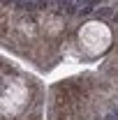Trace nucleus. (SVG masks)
I'll use <instances>...</instances> for the list:
<instances>
[{"mask_svg": "<svg viewBox=\"0 0 118 120\" xmlns=\"http://www.w3.org/2000/svg\"><path fill=\"white\" fill-rule=\"evenodd\" d=\"M104 120H118V118L114 116V113H109V116H104Z\"/></svg>", "mask_w": 118, "mask_h": 120, "instance_id": "f257e3e1", "label": "nucleus"}, {"mask_svg": "<svg viewBox=\"0 0 118 120\" xmlns=\"http://www.w3.org/2000/svg\"><path fill=\"white\" fill-rule=\"evenodd\" d=\"M9 2H12V0H2V5H5V7H7V5H9Z\"/></svg>", "mask_w": 118, "mask_h": 120, "instance_id": "f03ea898", "label": "nucleus"}, {"mask_svg": "<svg viewBox=\"0 0 118 120\" xmlns=\"http://www.w3.org/2000/svg\"><path fill=\"white\" fill-rule=\"evenodd\" d=\"M114 116H116V118H118V106H116V109H114Z\"/></svg>", "mask_w": 118, "mask_h": 120, "instance_id": "7ed1b4c3", "label": "nucleus"}, {"mask_svg": "<svg viewBox=\"0 0 118 120\" xmlns=\"http://www.w3.org/2000/svg\"><path fill=\"white\" fill-rule=\"evenodd\" d=\"M114 21H116V23H118V12H116V14H114Z\"/></svg>", "mask_w": 118, "mask_h": 120, "instance_id": "20e7f679", "label": "nucleus"}]
</instances>
